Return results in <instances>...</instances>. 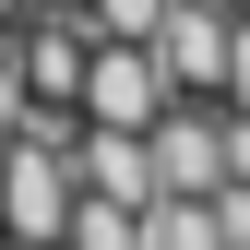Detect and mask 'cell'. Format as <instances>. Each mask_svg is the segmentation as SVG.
I'll return each mask as SVG.
<instances>
[{
  "label": "cell",
  "mask_w": 250,
  "mask_h": 250,
  "mask_svg": "<svg viewBox=\"0 0 250 250\" xmlns=\"http://www.w3.org/2000/svg\"><path fill=\"white\" fill-rule=\"evenodd\" d=\"M0 250H48V238H0Z\"/></svg>",
  "instance_id": "obj_4"
},
{
  "label": "cell",
  "mask_w": 250,
  "mask_h": 250,
  "mask_svg": "<svg viewBox=\"0 0 250 250\" xmlns=\"http://www.w3.org/2000/svg\"><path fill=\"white\" fill-rule=\"evenodd\" d=\"M72 107L107 119V131H155V119H167V72H155V48H143V36H96V48H83Z\"/></svg>",
  "instance_id": "obj_1"
},
{
  "label": "cell",
  "mask_w": 250,
  "mask_h": 250,
  "mask_svg": "<svg viewBox=\"0 0 250 250\" xmlns=\"http://www.w3.org/2000/svg\"><path fill=\"white\" fill-rule=\"evenodd\" d=\"M143 250H227V238H214V203L155 191V203H143Z\"/></svg>",
  "instance_id": "obj_3"
},
{
  "label": "cell",
  "mask_w": 250,
  "mask_h": 250,
  "mask_svg": "<svg viewBox=\"0 0 250 250\" xmlns=\"http://www.w3.org/2000/svg\"><path fill=\"white\" fill-rule=\"evenodd\" d=\"M60 250H143V214H131V203H107V191H72Z\"/></svg>",
  "instance_id": "obj_2"
}]
</instances>
